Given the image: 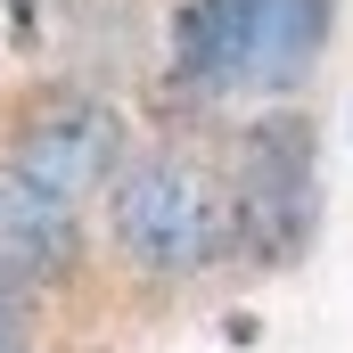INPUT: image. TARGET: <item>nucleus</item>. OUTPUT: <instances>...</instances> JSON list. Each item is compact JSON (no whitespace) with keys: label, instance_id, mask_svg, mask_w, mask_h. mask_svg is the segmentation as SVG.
Returning <instances> with one entry per match:
<instances>
[{"label":"nucleus","instance_id":"f257e3e1","mask_svg":"<svg viewBox=\"0 0 353 353\" xmlns=\"http://www.w3.org/2000/svg\"><path fill=\"white\" fill-rule=\"evenodd\" d=\"M115 173V107L66 99L0 148V271H41L74 239L90 189Z\"/></svg>","mask_w":353,"mask_h":353},{"label":"nucleus","instance_id":"f03ea898","mask_svg":"<svg viewBox=\"0 0 353 353\" xmlns=\"http://www.w3.org/2000/svg\"><path fill=\"white\" fill-rule=\"evenodd\" d=\"M329 41V0H189L181 66L205 90H288Z\"/></svg>","mask_w":353,"mask_h":353},{"label":"nucleus","instance_id":"7ed1b4c3","mask_svg":"<svg viewBox=\"0 0 353 353\" xmlns=\"http://www.w3.org/2000/svg\"><path fill=\"white\" fill-rule=\"evenodd\" d=\"M115 239L148 271H205L230 239V205L205 165L189 157H140L115 181Z\"/></svg>","mask_w":353,"mask_h":353},{"label":"nucleus","instance_id":"20e7f679","mask_svg":"<svg viewBox=\"0 0 353 353\" xmlns=\"http://www.w3.org/2000/svg\"><path fill=\"white\" fill-rule=\"evenodd\" d=\"M0 353H25V337H17V321H0Z\"/></svg>","mask_w":353,"mask_h":353}]
</instances>
